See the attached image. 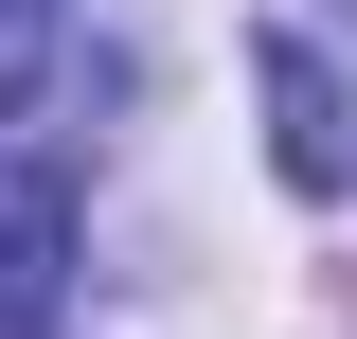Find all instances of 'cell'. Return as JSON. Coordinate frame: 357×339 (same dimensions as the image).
<instances>
[{
  "label": "cell",
  "instance_id": "cell-1",
  "mask_svg": "<svg viewBox=\"0 0 357 339\" xmlns=\"http://www.w3.org/2000/svg\"><path fill=\"white\" fill-rule=\"evenodd\" d=\"M250 89H268V161L304 179V197H357V89L321 72V36L268 18V36H250Z\"/></svg>",
  "mask_w": 357,
  "mask_h": 339
},
{
  "label": "cell",
  "instance_id": "cell-2",
  "mask_svg": "<svg viewBox=\"0 0 357 339\" xmlns=\"http://www.w3.org/2000/svg\"><path fill=\"white\" fill-rule=\"evenodd\" d=\"M54 250H72V197L54 179H0V339L54 322Z\"/></svg>",
  "mask_w": 357,
  "mask_h": 339
},
{
  "label": "cell",
  "instance_id": "cell-3",
  "mask_svg": "<svg viewBox=\"0 0 357 339\" xmlns=\"http://www.w3.org/2000/svg\"><path fill=\"white\" fill-rule=\"evenodd\" d=\"M36 18H54V0H0V54H18V36H36Z\"/></svg>",
  "mask_w": 357,
  "mask_h": 339
}]
</instances>
